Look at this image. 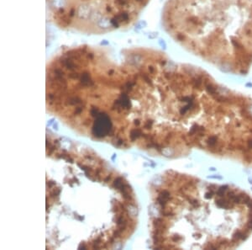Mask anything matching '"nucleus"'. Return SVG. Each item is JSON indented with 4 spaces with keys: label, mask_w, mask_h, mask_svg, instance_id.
<instances>
[{
    "label": "nucleus",
    "mask_w": 252,
    "mask_h": 250,
    "mask_svg": "<svg viewBox=\"0 0 252 250\" xmlns=\"http://www.w3.org/2000/svg\"><path fill=\"white\" fill-rule=\"evenodd\" d=\"M163 24L182 47L223 72L252 67V0H168Z\"/></svg>",
    "instance_id": "1"
}]
</instances>
